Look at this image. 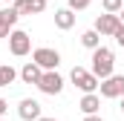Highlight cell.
Returning a JSON list of instances; mask_svg holds the SVG:
<instances>
[{
	"instance_id": "obj_1",
	"label": "cell",
	"mask_w": 124,
	"mask_h": 121,
	"mask_svg": "<svg viewBox=\"0 0 124 121\" xmlns=\"http://www.w3.org/2000/svg\"><path fill=\"white\" fill-rule=\"evenodd\" d=\"M90 60H93V63H90L93 75H98L101 81H104V78H110V75H113V69H116V55H113V49H107V46H95Z\"/></svg>"
},
{
	"instance_id": "obj_2",
	"label": "cell",
	"mask_w": 124,
	"mask_h": 121,
	"mask_svg": "<svg viewBox=\"0 0 124 121\" xmlns=\"http://www.w3.org/2000/svg\"><path fill=\"white\" fill-rule=\"evenodd\" d=\"M69 81H72L75 90H81V92H95L98 84H101V78L93 75V69H84V66H75L69 72Z\"/></svg>"
},
{
	"instance_id": "obj_3",
	"label": "cell",
	"mask_w": 124,
	"mask_h": 121,
	"mask_svg": "<svg viewBox=\"0 0 124 121\" xmlns=\"http://www.w3.org/2000/svg\"><path fill=\"white\" fill-rule=\"evenodd\" d=\"M9 52H12L15 58L29 55V52H32V38H29V32H23V29H12V32H9Z\"/></svg>"
},
{
	"instance_id": "obj_4",
	"label": "cell",
	"mask_w": 124,
	"mask_h": 121,
	"mask_svg": "<svg viewBox=\"0 0 124 121\" xmlns=\"http://www.w3.org/2000/svg\"><path fill=\"white\" fill-rule=\"evenodd\" d=\"M35 87L43 95H61L63 92V78L58 75V69H43V75H40V81Z\"/></svg>"
},
{
	"instance_id": "obj_5",
	"label": "cell",
	"mask_w": 124,
	"mask_h": 121,
	"mask_svg": "<svg viewBox=\"0 0 124 121\" xmlns=\"http://www.w3.org/2000/svg\"><path fill=\"white\" fill-rule=\"evenodd\" d=\"M101 38H113L116 32L121 29V17L118 15H113V12H104V15H98L95 17V26H93Z\"/></svg>"
},
{
	"instance_id": "obj_6",
	"label": "cell",
	"mask_w": 124,
	"mask_h": 121,
	"mask_svg": "<svg viewBox=\"0 0 124 121\" xmlns=\"http://www.w3.org/2000/svg\"><path fill=\"white\" fill-rule=\"evenodd\" d=\"M32 60H35L40 69H58V63H61V52H58V49H49V46H40V49L32 52Z\"/></svg>"
},
{
	"instance_id": "obj_7",
	"label": "cell",
	"mask_w": 124,
	"mask_h": 121,
	"mask_svg": "<svg viewBox=\"0 0 124 121\" xmlns=\"http://www.w3.org/2000/svg\"><path fill=\"white\" fill-rule=\"evenodd\" d=\"M98 90H101V98H121L124 95V75H110V78H104L101 84H98Z\"/></svg>"
},
{
	"instance_id": "obj_8",
	"label": "cell",
	"mask_w": 124,
	"mask_h": 121,
	"mask_svg": "<svg viewBox=\"0 0 124 121\" xmlns=\"http://www.w3.org/2000/svg\"><path fill=\"white\" fill-rule=\"evenodd\" d=\"M17 115L23 121H38L43 113H40V104H38L35 98H23V101L17 104Z\"/></svg>"
},
{
	"instance_id": "obj_9",
	"label": "cell",
	"mask_w": 124,
	"mask_h": 121,
	"mask_svg": "<svg viewBox=\"0 0 124 121\" xmlns=\"http://www.w3.org/2000/svg\"><path fill=\"white\" fill-rule=\"evenodd\" d=\"M55 26L63 32H69L72 26H75V9H55Z\"/></svg>"
},
{
	"instance_id": "obj_10",
	"label": "cell",
	"mask_w": 124,
	"mask_h": 121,
	"mask_svg": "<svg viewBox=\"0 0 124 121\" xmlns=\"http://www.w3.org/2000/svg\"><path fill=\"white\" fill-rule=\"evenodd\" d=\"M81 113L84 115H93V113H98L101 110V95L98 92H84V98H81Z\"/></svg>"
},
{
	"instance_id": "obj_11",
	"label": "cell",
	"mask_w": 124,
	"mask_h": 121,
	"mask_svg": "<svg viewBox=\"0 0 124 121\" xmlns=\"http://www.w3.org/2000/svg\"><path fill=\"white\" fill-rule=\"evenodd\" d=\"M40 75H43V69H40L35 60L23 63V69H20V81H23V84H38V81H40Z\"/></svg>"
},
{
	"instance_id": "obj_12",
	"label": "cell",
	"mask_w": 124,
	"mask_h": 121,
	"mask_svg": "<svg viewBox=\"0 0 124 121\" xmlns=\"http://www.w3.org/2000/svg\"><path fill=\"white\" fill-rule=\"evenodd\" d=\"M17 78H20V72L12 63H0V87H12Z\"/></svg>"
},
{
	"instance_id": "obj_13",
	"label": "cell",
	"mask_w": 124,
	"mask_h": 121,
	"mask_svg": "<svg viewBox=\"0 0 124 121\" xmlns=\"http://www.w3.org/2000/svg\"><path fill=\"white\" fill-rule=\"evenodd\" d=\"M81 46H87V49L93 52L95 46H101V35H98L95 29H87L84 35H81Z\"/></svg>"
},
{
	"instance_id": "obj_14",
	"label": "cell",
	"mask_w": 124,
	"mask_h": 121,
	"mask_svg": "<svg viewBox=\"0 0 124 121\" xmlns=\"http://www.w3.org/2000/svg\"><path fill=\"white\" fill-rule=\"evenodd\" d=\"M12 29H15V26H12V20L6 17V9H0V40L9 38V32H12Z\"/></svg>"
},
{
	"instance_id": "obj_15",
	"label": "cell",
	"mask_w": 124,
	"mask_h": 121,
	"mask_svg": "<svg viewBox=\"0 0 124 121\" xmlns=\"http://www.w3.org/2000/svg\"><path fill=\"white\" fill-rule=\"evenodd\" d=\"M101 9L104 12H113V15H118L124 9V0H101Z\"/></svg>"
},
{
	"instance_id": "obj_16",
	"label": "cell",
	"mask_w": 124,
	"mask_h": 121,
	"mask_svg": "<svg viewBox=\"0 0 124 121\" xmlns=\"http://www.w3.org/2000/svg\"><path fill=\"white\" fill-rule=\"evenodd\" d=\"M46 12V0H29V15H40Z\"/></svg>"
},
{
	"instance_id": "obj_17",
	"label": "cell",
	"mask_w": 124,
	"mask_h": 121,
	"mask_svg": "<svg viewBox=\"0 0 124 121\" xmlns=\"http://www.w3.org/2000/svg\"><path fill=\"white\" fill-rule=\"evenodd\" d=\"M12 6H15V12L23 17V15H29V0H12Z\"/></svg>"
},
{
	"instance_id": "obj_18",
	"label": "cell",
	"mask_w": 124,
	"mask_h": 121,
	"mask_svg": "<svg viewBox=\"0 0 124 121\" xmlns=\"http://www.w3.org/2000/svg\"><path fill=\"white\" fill-rule=\"evenodd\" d=\"M90 6H93V0H69V9H75V12L90 9Z\"/></svg>"
},
{
	"instance_id": "obj_19",
	"label": "cell",
	"mask_w": 124,
	"mask_h": 121,
	"mask_svg": "<svg viewBox=\"0 0 124 121\" xmlns=\"http://www.w3.org/2000/svg\"><path fill=\"white\" fill-rule=\"evenodd\" d=\"M113 38H116V43H118V46H124V23H121V29L116 32V35H113Z\"/></svg>"
},
{
	"instance_id": "obj_20",
	"label": "cell",
	"mask_w": 124,
	"mask_h": 121,
	"mask_svg": "<svg viewBox=\"0 0 124 121\" xmlns=\"http://www.w3.org/2000/svg\"><path fill=\"white\" fill-rule=\"evenodd\" d=\"M6 113H9V101H6V98H0V115H6Z\"/></svg>"
},
{
	"instance_id": "obj_21",
	"label": "cell",
	"mask_w": 124,
	"mask_h": 121,
	"mask_svg": "<svg viewBox=\"0 0 124 121\" xmlns=\"http://www.w3.org/2000/svg\"><path fill=\"white\" fill-rule=\"evenodd\" d=\"M84 121H104V118H101L98 113H93V115H84Z\"/></svg>"
},
{
	"instance_id": "obj_22",
	"label": "cell",
	"mask_w": 124,
	"mask_h": 121,
	"mask_svg": "<svg viewBox=\"0 0 124 121\" xmlns=\"http://www.w3.org/2000/svg\"><path fill=\"white\" fill-rule=\"evenodd\" d=\"M38 121H58V118H46V115H40V118H38Z\"/></svg>"
},
{
	"instance_id": "obj_23",
	"label": "cell",
	"mask_w": 124,
	"mask_h": 121,
	"mask_svg": "<svg viewBox=\"0 0 124 121\" xmlns=\"http://www.w3.org/2000/svg\"><path fill=\"white\" fill-rule=\"evenodd\" d=\"M118 17H121V23H124V9H121V12H118Z\"/></svg>"
},
{
	"instance_id": "obj_24",
	"label": "cell",
	"mask_w": 124,
	"mask_h": 121,
	"mask_svg": "<svg viewBox=\"0 0 124 121\" xmlns=\"http://www.w3.org/2000/svg\"><path fill=\"white\" fill-rule=\"evenodd\" d=\"M121 113H124V95H121Z\"/></svg>"
},
{
	"instance_id": "obj_25",
	"label": "cell",
	"mask_w": 124,
	"mask_h": 121,
	"mask_svg": "<svg viewBox=\"0 0 124 121\" xmlns=\"http://www.w3.org/2000/svg\"><path fill=\"white\" fill-rule=\"evenodd\" d=\"M6 3H12V0H6Z\"/></svg>"
}]
</instances>
